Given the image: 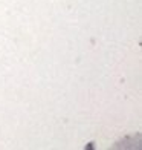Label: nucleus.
<instances>
[{
    "instance_id": "1",
    "label": "nucleus",
    "mask_w": 142,
    "mask_h": 150,
    "mask_svg": "<svg viewBox=\"0 0 142 150\" xmlns=\"http://www.w3.org/2000/svg\"><path fill=\"white\" fill-rule=\"evenodd\" d=\"M86 149H87V150H92V149H93V142H90V144H87V146H86Z\"/></svg>"
}]
</instances>
